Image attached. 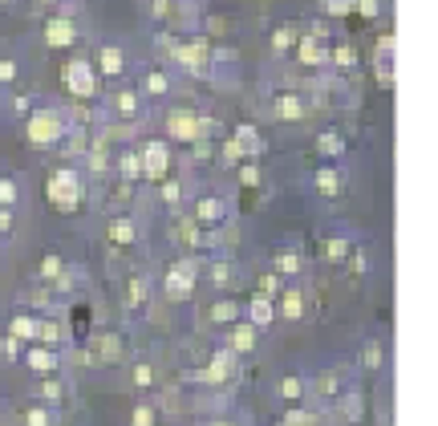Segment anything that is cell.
I'll return each mask as SVG.
<instances>
[{
	"label": "cell",
	"instance_id": "1",
	"mask_svg": "<svg viewBox=\"0 0 438 426\" xmlns=\"http://www.w3.org/2000/svg\"><path fill=\"white\" fill-rule=\"evenodd\" d=\"M49 199L57 203V208H78V183H73V175L69 170H61V175H53L49 179Z\"/></svg>",
	"mask_w": 438,
	"mask_h": 426
},
{
	"label": "cell",
	"instance_id": "2",
	"mask_svg": "<svg viewBox=\"0 0 438 426\" xmlns=\"http://www.w3.org/2000/svg\"><path fill=\"white\" fill-rule=\"evenodd\" d=\"M65 82H69L73 93H93V74H89V65H82V61L65 69Z\"/></svg>",
	"mask_w": 438,
	"mask_h": 426
},
{
	"label": "cell",
	"instance_id": "3",
	"mask_svg": "<svg viewBox=\"0 0 438 426\" xmlns=\"http://www.w3.org/2000/svg\"><path fill=\"white\" fill-rule=\"evenodd\" d=\"M29 134H33V142H53L57 138V118L53 114H37L29 122Z\"/></svg>",
	"mask_w": 438,
	"mask_h": 426
},
{
	"label": "cell",
	"instance_id": "4",
	"mask_svg": "<svg viewBox=\"0 0 438 426\" xmlns=\"http://www.w3.org/2000/svg\"><path fill=\"white\" fill-rule=\"evenodd\" d=\"M163 170H167V150L163 146H146V175L163 179Z\"/></svg>",
	"mask_w": 438,
	"mask_h": 426
},
{
	"label": "cell",
	"instance_id": "5",
	"mask_svg": "<svg viewBox=\"0 0 438 426\" xmlns=\"http://www.w3.org/2000/svg\"><path fill=\"white\" fill-rule=\"evenodd\" d=\"M49 41L53 45H69L73 41V29H69L65 21H53V25H49Z\"/></svg>",
	"mask_w": 438,
	"mask_h": 426
},
{
	"label": "cell",
	"instance_id": "6",
	"mask_svg": "<svg viewBox=\"0 0 438 426\" xmlns=\"http://www.w3.org/2000/svg\"><path fill=\"white\" fill-rule=\"evenodd\" d=\"M171 130H175L178 138H195V118H187V114H171Z\"/></svg>",
	"mask_w": 438,
	"mask_h": 426
},
{
	"label": "cell",
	"instance_id": "7",
	"mask_svg": "<svg viewBox=\"0 0 438 426\" xmlns=\"http://www.w3.org/2000/svg\"><path fill=\"white\" fill-rule=\"evenodd\" d=\"M102 74H122V53L118 49H102Z\"/></svg>",
	"mask_w": 438,
	"mask_h": 426
},
{
	"label": "cell",
	"instance_id": "8",
	"mask_svg": "<svg viewBox=\"0 0 438 426\" xmlns=\"http://www.w3.org/2000/svg\"><path fill=\"white\" fill-rule=\"evenodd\" d=\"M167 289H171L175 297H183V293L191 289V276H187V268H183V272H171V276H167Z\"/></svg>",
	"mask_w": 438,
	"mask_h": 426
},
{
	"label": "cell",
	"instance_id": "9",
	"mask_svg": "<svg viewBox=\"0 0 438 426\" xmlns=\"http://www.w3.org/2000/svg\"><path fill=\"white\" fill-rule=\"evenodd\" d=\"M29 366H33V370H53V366H57V357H53V353H45V349H33V353H29Z\"/></svg>",
	"mask_w": 438,
	"mask_h": 426
},
{
	"label": "cell",
	"instance_id": "10",
	"mask_svg": "<svg viewBox=\"0 0 438 426\" xmlns=\"http://www.w3.org/2000/svg\"><path fill=\"white\" fill-rule=\"evenodd\" d=\"M12 333H16V337H33V333H37V325L21 317V321H12Z\"/></svg>",
	"mask_w": 438,
	"mask_h": 426
},
{
	"label": "cell",
	"instance_id": "11",
	"mask_svg": "<svg viewBox=\"0 0 438 426\" xmlns=\"http://www.w3.org/2000/svg\"><path fill=\"white\" fill-rule=\"evenodd\" d=\"M114 240H118V244H130L134 227H130V223H114Z\"/></svg>",
	"mask_w": 438,
	"mask_h": 426
},
{
	"label": "cell",
	"instance_id": "12",
	"mask_svg": "<svg viewBox=\"0 0 438 426\" xmlns=\"http://www.w3.org/2000/svg\"><path fill=\"white\" fill-rule=\"evenodd\" d=\"M252 317H256V321H268V317H272V309H268V300H256V304H252Z\"/></svg>",
	"mask_w": 438,
	"mask_h": 426
},
{
	"label": "cell",
	"instance_id": "13",
	"mask_svg": "<svg viewBox=\"0 0 438 426\" xmlns=\"http://www.w3.org/2000/svg\"><path fill=\"white\" fill-rule=\"evenodd\" d=\"M12 195H16V191H12V183H8V179H0V203H12Z\"/></svg>",
	"mask_w": 438,
	"mask_h": 426
},
{
	"label": "cell",
	"instance_id": "14",
	"mask_svg": "<svg viewBox=\"0 0 438 426\" xmlns=\"http://www.w3.org/2000/svg\"><path fill=\"white\" fill-rule=\"evenodd\" d=\"M284 313H288V317H297V313H301V300H297V293H288V300H284Z\"/></svg>",
	"mask_w": 438,
	"mask_h": 426
},
{
	"label": "cell",
	"instance_id": "15",
	"mask_svg": "<svg viewBox=\"0 0 438 426\" xmlns=\"http://www.w3.org/2000/svg\"><path fill=\"white\" fill-rule=\"evenodd\" d=\"M248 345H252V329H240L235 333V349H248Z\"/></svg>",
	"mask_w": 438,
	"mask_h": 426
},
{
	"label": "cell",
	"instance_id": "16",
	"mask_svg": "<svg viewBox=\"0 0 438 426\" xmlns=\"http://www.w3.org/2000/svg\"><path fill=\"white\" fill-rule=\"evenodd\" d=\"M280 110H284L288 118H297V114H301V106H297V98H284V106H280Z\"/></svg>",
	"mask_w": 438,
	"mask_h": 426
},
{
	"label": "cell",
	"instance_id": "17",
	"mask_svg": "<svg viewBox=\"0 0 438 426\" xmlns=\"http://www.w3.org/2000/svg\"><path fill=\"white\" fill-rule=\"evenodd\" d=\"M199 215H203V219H216V215H219V203H203V208H199Z\"/></svg>",
	"mask_w": 438,
	"mask_h": 426
},
{
	"label": "cell",
	"instance_id": "18",
	"mask_svg": "<svg viewBox=\"0 0 438 426\" xmlns=\"http://www.w3.org/2000/svg\"><path fill=\"white\" fill-rule=\"evenodd\" d=\"M134 382L146 385V382H150V370H146V366H138V370H134Z\"/></svg>",
	"mask_w": 438,
	"mask_h": 426
},
{
	"label": "cell",
	"instance_id": "19",
	"mask_svg": "<svg viewBox=\"0 0 438 426\" xmlns=\"http://www.w3.org/2000/svg\"><path fill=\"white\" fill-rule=\"evenodd\" d=\"M284 394H288V398H297V394H301V382H297V378H288V382H284Z\"/></svg>",
	"mask_w": 438,
	"mask_h": 426
},
{
	"label": "cell",
	"instance_id": "20",
	"mask_svg": "<svg viewBox=\"0 0 438 426\" xmlns=\"http://www.w3.org/2000/svg\"><path fill=\"white\" fill-rule=\"evenodd\" d=\"M134 426H150V410H134Z\"/></svg>",
	"mask_w": 438,
	"mask_h": 426
},
{
	"label": "cell",
	"instance_id": "21",
	"mask_svg": "<svg viewBox=\"0 0 438 426\" xmlns=\"http://www.w3.org/2000/svg\"><path fill=\"white\" fill-rule=\"evenodd\" d=\"M321 187H325V191H333V187H337V179H333V170H325V175H321Z\"/></svg>",
	"mask_w": 438,
	"mask_h": 426
},
{
	"label": "cell",
	"instance_id": "22",
	"mask_svg": "<svg viewBox=\"0 0 438 426\" xmlns=\"http://www.w3.org/2000/svg\"><path fill=\"white\" fill-rule=\"evenodd\" d=\"M349 8V0H329V12H345Z\"/></svg>",
	"mask_w": 438,
	"mask_h": 426
},
{
	"label": "cell",
	"instance_id": "23",
	"mask_svg": "<svg viewBox=\"0 0 438 426\" xmlns=\"http://www.w3.org/2000/svg\"><path fill=\"white\" fill-rule=\"evenodd\" d=\"M12 74H16V69H12V65H8V61H4V65H0V82H8V78H12Z\"/></svg>",
	"mask_w": 438,
	"mask_h": 426
},
{
	"label": "cell",
	"instance_id": "24",
	"mask_svg": "<svg viewBox=\"0 0 438 426\" xmlns=\"http://www.w3.org/2000/svg\"><path fill=\"white\" fill-rule=\"evenodd\" d=\"M29 426H45V414H41V410H33V414H29Z\"/></svg>",
	"mask_w": 438,
	"mask_h": 426
},
{
	"label": "cell",
	"instance_id": "25",
	"mask_svg": "<svg viewBox=\"0 0 438 426\" xmlns=\"http://www.w3.org/2000/svg\"><path fill=\"white\" fill-rule=\"evenodd\" d=\"M288 426H308L305 414H288Z\"/></svg>",
	"mask_w": 438,
	"mask_h": 426
},
{
	"label": "cell",
	"instance_id": "26",
	"mask_svg": "<svg viewBox=\"0 0 438 426\" xmlns=\"http://www.w3.org/2000/svg\"><path fill=\"white\" fill-rule=\"evenodd\" d=\"M4 227H8V215L0 212V232H4Z\"/></svg>",
	"mask_w": 438,
	"mask_h": 426
}]
</instances>
